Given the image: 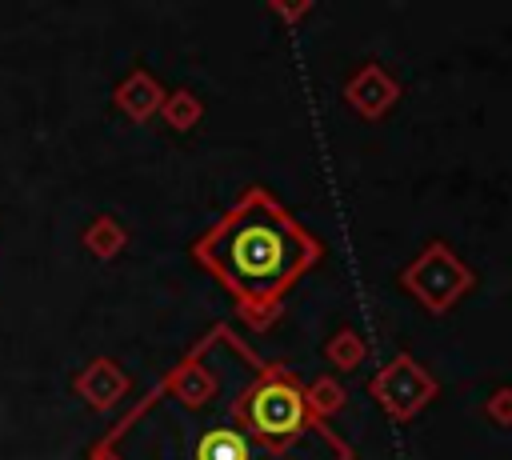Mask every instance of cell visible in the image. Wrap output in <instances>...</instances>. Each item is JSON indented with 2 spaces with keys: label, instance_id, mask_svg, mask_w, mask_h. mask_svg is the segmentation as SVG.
I'll return each mask as SVG.
<instances>
[{
  "label": "cell",
  "instance_id": "2",
  "mask_svg": "<svg viewBox=\"0 0 512 460\" xmlns=\"http://www.w3.org/2000/svg\"><path fill=\"white\" fill-rule=\"evenodd\" d=\"M248 420L264 436H292L304 428V400L292 384H260L248 400Z\"/></svg>",
  "mask_w": 512,
  "mask_h": 460
},
{
  "label": "cell",
  "instance_id": "3",
  "mask_svg": "<svg viewBox=\"0 0 512 460\" xmlns=\"http://www.w3.org/2000/svg\"><path fill=\"white\" fill-rule=\"evenodd\" d=\"M196 460H252V444L240 428L232 424H216L200 436V448H196Z\"/></svg>",
  "mask_w": 512,
  "mask_h": 460
},
{
  "label": "cell",
  "instance_id": "1",
  "mask_svg": "<svg viewBox=\"0 0 512 460\" xmlns=\"http://www.w3.org/2000/svg\"><path fill=\"white\" fill-rule=\"evenodd\" d=\"M196 256L244 304H264L276 300L312 264L316 244L268 196L252 192L196 244Z\"/></svg>",
  "mask_w": 512,
  "mask_h": 460
}]
</instances>
